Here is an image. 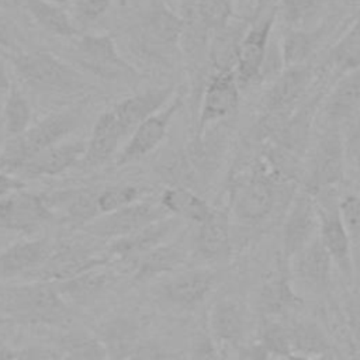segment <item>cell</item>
I'll list each match as a JSON object with an SVG mask.
<instances>
[{
	"label": "cell",
	"mask_w": 360,
	"mask_h": 360,
	"mask_svg": "<svg viewBox=\"0 0 360 360\" xmlns=\"http://www.w3.org/2000/svg\"><path fill=\"white\" fill-rule=\"evenodd\" d=\"M0 312L21 325L62 328L72 322L69 302L49 281H27L1 291Z\"/></svg>",
	"instance_id": "1"
},
{
	"label": "cell",
	"mask_w": 360,
	"mask_h": 360,
	"mask_svg": "<svg viewBox=\"0 0 360 360\" xmlns=\"http://www.w3.org/2000/svg\"><path fill=\"white\" fill-rule=\"evenodd\" d=\"M274 166L250 167L249 173L238 179L231 190V210L235 221L242 226L257 228L267 222L284 200L287 180Z\"/></svg>",
	"instance_id": "2"
},
{
	"label": "cell",
	"mask_w": 360,
	"mask_h": 360,
	"mask_svg": "<svg viewBox=\"0 0 360 360\" xmlns=\"http://www.w3.org/2000/svg\"><path fill=\"white\" fill-rule=\"evenodd\" d=\"M79 122V110H65L31 124L24 132L10 136L4 143L0 153V167L15 173L28 159L62 142L68 134L77 128Z\"/></svg>",
	"instance_id": "3"
},
{
	"label": "cell",
	"mask_w": 360,
	"mask_h": 360,
	"mask_svg": "<svg viewBox=\"0 0 360 360\" xmlns=\"http://www.w3.org/2000/svg\"><path fill=\"white\" fill-rule=\"evenodd\" d=\"M11 63L20 80L38 93L69 94L86 86L73 66L49 52H18Z\"/></svg>",
	"instance_id": "4"
},
{
	"label": "cell",
	"mask_w": 360,
	"mask_h": 360,
	"mask_svg": "<svg viewBox=\"0 0 360 360\" xmlns=\"http://www.w3.org/2000/svg\"><path fill=\"white\" fill-rule=\"evenodd\" d=\"M345 165L343 135L336 125H330L316 142L304 190L314 197L333 190L343 180Z\"/></svg>",
	"instance_id": "5"
},
{
	"label": "cell",
	"mask_w": 360,
	"mask_h": 360,
	"mask_svg": "<svg viewBox=\"0 0 360 360\" xmlns=\"http://www.w3.org/2000/svg\"><path fill=\"white\" fill-rule=\"evenodd\" d=\"M107 252L96 250L80 242H55L45 262L30 276L28 281L58 283L86 270L110 263Z\"/></svg>",
	"instance_id": "6"
},
{
	"label": "cell",
	"mask_w": 360,
	"mask_h": 360,
	"mask_svg": "<svg viewBox=\"0 0 360 360\" xmlns=\"http://www.w3.org/2000/svg\"><path fill=\"white\" fill-rule=\"evenodd\" d=\"M321 214L318 200L308 191L295 194L285 211L281 225L283 253L291 259L319 235Z\"/></svg>",
	"instance_id": "7"
},
{
	"label": "cell",
	"mask_w": 360,
	"mask_h": 360,
	"mask_svg": "<svg viewBox=\"0 0 360 360\" xmlns=\"http://www.w3.org/2000/svg\"><path fill=\"white\" fill-rule=\"evenodd\" d=\"M170 214L162 204L136 201L117 211L103 214L83 226V231L91 236L114 240L128 236L152 222L163 219Z\"/></svg>",
	"instance_id": "8"
},
{
	"label": "cell",
	"mask_w": 360,
	"mask_h": 360,
	"mask_svg": "<svg viewBox=\"0 0 360 360\" xmlns=\"http://www.w3.org/2000/svg\"><path fill=\"white\" fill-rule=\"evenodd\" d=\"M75 55L80 65L104 79L132 77L134 68L121 58L108 35H83L75 41Z\"/></svg>",
	"instance_id": "9"
},
{
	"label": "cell",
	"mask_w": 360,
	"mask_h": 360,
	"mask_svg": "<svg viewBox=\"0 0 360 360\" xmlns=\"http://www.w3.org/2000/svg\"><path fill=\"white\" fill-rule=\"evenodd\" d=\"M217 280V274L208 269L183 270L159 283L156 295L170 307L193 309L205 301Z\"/></svg>",
	"instance_id": "10"
},
{
	"label": "cell",
	"mask_w": 360,
	"mask_h": 360,
	"mask_svg": "<svg viewBox=\"0 0 360 360\" xmlns=\"http://www.w3.org/2000/svg\"><path fill=\"white\" fill-rule=\"evenodd\" d=\"M53 211L44 195L24 190L0 198V228L32 233L49 222Z\"/></svg>",
	"instance_id": "11"
},
{
	"label": "cell",
	"mask_w": 360,
	"mask_h": 360,
	"mask_svg": "<svg viewBox=\"0 0 360 360\" xmlns=\"http://www.w3.org/2000/svg\"><path fill=\"white\" fill-rule=\"evenodd\" d=\"M181 107V98L176 97L160 111L142 121L129 135L118 155L115 156L117 166L134 163L150 153L166 136L173 117Z\"/></svg>",
	"instance_id": "12"
},
{
	"label": "cell",
	"mask_w": 360,
	"mask_h": 360,
	"mask_svg": "<svg viewBox=\"0 0 360 360\" xmlns=\"http://www.w3.org/2000/svg\"><path fill=\"white\" fill-rule=\"evenodd\" d=\"M276 15L277 11L273 10L266 18L255 24L238 44L235 53V75L239 84H250L260 79L266 65L269 39Z\"/></svg>",
	"instance_id": "13"
},
{
	"label": "cell",
	"mask_w": 360,
	"mask_h": 360,
	"mask_svg": "<svg viewBox=\"0 0 360 360\" xmlns=\"http://www.w3.org/2000/svg\"><path fill=\"white\" fill-rule=\"evenodd\" d=\"M314 79L311 65L287 66L267 90L263 98L264 112L269 120H280L295 103L301 100Z\"/></svg>",
	"instance_id": "14"
},
{
	"label": "cell",
	"mask_w": 360,
	"mask_h": 360,
	"mask_svg": "<svg viewBox=\"0 0 360 360\" xmlns=\"http://www.w3.org/2000/svg\"><path fill=\"white\" fill-rule=\"evenodd\" d=\"M180 218L169 215L128 236L110 240L105 252L111 260L132 262L150 249L170 240V238L180 228Z\"/></svg>",
	"instance_id": "15"
},
{
	"label": "cell",
	"mask_w": 360,
	"mask_h": 360,
	"mask_svg": "<svg viewBox=\"0 0 360 360\" xmlns=\"http://www.w3.org/2000/svg\"><path fill=\"white\" fill-rule=\"evenodd\" d=\"M291 259L294 284H300L311 294H322L328 290L333 262L321 242L319 235Z\"/></svg>",
	"instance_id": "16"
},
{
	"label": "cell",
	"mask_w": 360,
	"mask_h": 360,
	"mask_svg": "<svg viewBox=\"0 0 360 360\" xmlns=\"http://www.w3.org/2000/svg\"><path fill=\"white\" fill-rule=\"evenodd\" d=\"M239 101V83L235 70L225 68L215 73L204 91L200 117L198 131L215 121H219L235 111Z\"/></svg>",
	"instance_id": "17"
},
{
	"label": "cell",
	"mask_w": 360,
	"mask_h": 360,
	"mask_svg": "<svg viewBox=\"0 0 360 360\" xmlns=\"http://www.w3.org/2000/svg\"><path fill=\"white\" fill-rule=\"evenodd\" d=\"M191 249L205 262L226 260L232 253L231 217L226 211L212 210L211 215L197 225Z\"/></svg>",
	"instance_id": "18"
},
{
	"label": "cell",
	"mask_w": 360,
	"mask_h": 360,
	"mask_svg": "<svg viewBox=\"0 0 360 360\" xmlns=\"http://www.w3.org/2000/svg\"><path fill=\"white\" fill-rule=\"evenodd\" d=\"M208 332L219 347L238 349L248 332V314L243 304L231 297L218 300L208 315Z\"/></svg>",
	"instance_id": "19"
},
{
	"label": "cell",
	"mask_w": 360,
	"mask_h": 360,
	"mask_svg": "<svg viewBox=\"0 0 360 360\" xmlns=\"http://www.w3.org/2000/svg\"><path fill=\"white\" fill-rule=\"evenodd\" d=\"M55 240L35 238L18 240L0 252V281L30 276L45 262Z\"/></svg>",
	"instance_id": "20"
},
{
	"label": "cell",
	"mask_w": 360,
	"mask_h": 360,
	"mask_svg": "<svg viewBox=\"0 0 360 360\" xmlns=\"http://www.w3.org/2000/svg\"><path fill=\"white\" fill-rule=\"evenodd\" d=\"M319 204V202H318ZM321 226L319 239L329 253L333 264L339 269L343 277L353 278V257H352V239L340 219L338 202L321 205Z\"/></svg>",
	"instance_id": "21"
},
{
	"label": "cell",
	"mask_w": 360,
	"mask_h": 360,
	"mask_svg": "<svg viewBox=\"0 0 360 360\" xmlns=\"http://www.w3.org/2000/svg\"><path fill=\"white\" fill-rule=\"evenodd\" d=\"M287 271H276L263 281L259 292V309L263 319H290L301 307L302 298L295 291Z\"/></svg>",
	"instance_id": "22"
},
{
	"label": "cell",
	"mask_w": 360,
	"mask_h": 360,
	"mask_svg": "<svg viewBox=\"0 0 360 360\" xmlns=\"http://www.w3.org/2000/svg\"><path fill=\"white\" fill-rule=\"evenodd\" d=\"M84 150L83 141L59 142L28 159L15 173L24 179L56 176L82 162Z\"/></svg>",
	"instance_id": "23"
},
{
	"label": "cell",
	"mask_w": 360,
	"mask_h": 360,
	"mask_svg": "<svg viewBox=\"0 0 360 360\" xmlns=\"http://www.w3.org/2000/svg\"><path fill=\"white\" fill-rule=\"evenodd\" d=\"M125 134L118 124V120L111 110L103 112L96 121L90 139L86 143L83 155V165L87 167H97L108 162L112 156L118 155V148L125 139Z\"/></svg>",
	"instance_id": "24"
},
{
	"label": "cell",
	"mask_w": 360,
	"mask_h": 360,
	"mask_svg": "<svg viewBox=\"0 0 360 360\" xmlns=\"http://www.w3.org/2000/svg\"><path fill=\"white\" fill-rule=\"evenodd\" d=\"M173 87L149 89L142 93L129 96L112 107V111L121 125L125 136L129 138L132 131L148 117L160 111L163 104L170 98Z\"/></svg>",
	"instance_id": "25"
},
{
	"label": "cell",
	"mask_w": 360,
	"mask_h": 360,
	"mask_svg": "<svg viewBox=\"0 0 360 360\" xmlns=\"http://www.w3.org/2000/svg\"><path fill=\"white\" fill-rule=\"evenodd\" d=\"M187 260L186 246L180 242L167 240L132 260L134 278L148 281L179 270Z\"/></svg>",
	"instance_id": "26"
},
{
	"label": "cell",
	"mask_w": 360,
	"mask_h": 360,
	"mask_svg": "<svg viewBox=\"0 0 360 360\" xmlns=\"http://www.w3.org/2000/svg\"><path fill=\"white\" fill-rule=\"evenodd\" d=\"M98 339L105 347L108 360H129L141 343L139 325L128 316H115L100 325Z\"/></svg>",
	"instance_id": "27"
},
{
	"label": "cell",
	"mask_w": 360,
	"mask_h": 360,
	"mask_svg": "<svg viewBox=\"0 0 360 360\" xmlns=\"http://www.w3.org/2000/svg\"><path fill=\"white\" fill-rule=\"evenodd\" d=\"M114 283V276L111 270L105 266H98L86 270L75 277L63 281L53 283L59 294L68 301L79 305L89 304L104 294L105 290Z\"/></svg>",
	"instance_id": "28"
},
{
	"label": "cell",
	"mask_w": 360,
	"mask_h": 360,
	"mask_svg": "<svg viewBox=\"0 0 360 360\" xmlns=\"http://www.w3.org/2000/svg\"><path fill=\"white\" fill-rule=\"evenodd\" d=\"M360 108V68L340 75L325 101V117L330 125L347 122Z\"/></svg>",
	"instance_id": "29"
},
{
	"label": "cell",
	"mask_w": 360,
	"mask_h": 360,
	"mask_svg": "<svg viewBox=\"0 0 360 360\" xmlns=\"http://www.w3.org/2000/svg\"><path fill=\"white\" fill-rule=\"evenodd\" d=\"M48 205L65 211L66 219L75 225H87L100 217L97 208V191L91 190H66L52 195H44Z\"/></svg>",
	"instance_id": "30"
},
{
	"label": "cell",
	"mask_w": 360,
	"mask_h": 360,
	"mask_svg": "<svg viewBox=\"0 0 360 360\" xmlns=\"http://www.w3.org/2000/svg\"><path fill=\"white\" fill-rule=\"evenodd\" d=\"M160 204L170 215L191 221L197 225L204 222L214 210L197 193L184 186L166 188L160 197Z\"/></svg>",
	"instance_id": "31"
},
{
	"label": "cell",
	"mask_w": 360,
	"mask_h": 360,
	"mask_svg": "<svg viewBox=\"0 0 360 360\" xmlns=\"http://www.w3.org/2000/svg\"><path fill=\"white\" fill-rule=\"evenodd\" d=\"M20 4L42 30L59 37L77 34L72 17L60 4L48 0H20Z\"/></svg>",
	"instance_id": "32"
},
{
	"label": "cell",
	"mask_w": 360,
	"mask_h": 360,
	"mask_svg": "<svg viewBox=\"0 0 360 360\" xmlns=\"http://www.w3.org/2000/svg\"><path fill=\"white\" fill-rule=\"evenodd\" d=\"M291 353L325 357L329 350V340L325 330L309 319H288Z\"/></svg>",
	"instance_id": "33"
},
{
	"label": "cell",
	"mask_w": 360,
	"mask_h": 360,
	"mask_svg": "<svg viewBox=\"0 0 360 360\" xmlns=\"http://www.w3.org/2000/svg\"><path fill=\"white\" fill-rule=\"evenodd\" d=\"M56 349L63 360H108L98 336L83 330L62 333L56 339Z\"/></svg>",
	"instance_id": "34"
},
{
	"label": "cell",
	"mask_w": 360,
	"mask_h": 360,
	"mask_svg": "<svg viewBox=\"0 0 360 360\" xmlns=\"http://www.w3.org/2000/svg\"><path fill=\"white\" fill-rule=\"evenodd\" d=\"M322 35V28H291L287 31L281 45V58L285 68L305 63V60L315 52Z\"/></svg>",
	"instance_id": "35"
},
{
	"label": "cell",
	"mask_w": 360,
	"mask_h": 360,
	"mask_svg": "<svg viewBox=\"0 0 360 360\" xmlns=\"http://www.w3.org/2000/svg\"><path fill=\"white\" fill-rule=\"evenodd\" d=\"M328 60L339 76L360 68V17L332 46Z\"/></svg>",
	"instance_id": "36"
},
{
	"label": "cell",
	"mask_w": 360,
	"mask_h": 360,
	"mask_svg": "<svg viewBox=\"0 0 360 360\" xmlns=\"http://www.w3.org/2000/svg\"><path fill=\"white\" fill-rule=\"evenodd\" d=\"M3 117L6 131L10 136L24 132L31 125V105L22 91L14 84L7 90Z\"/></svg>",
	"instance_id": "37"
},
{
	"label": "cell",
	"mask_w": 360,
	"mask_h": 360,
	"mask_svg": "<svg viewBox=\"0 0 360 360\" xmlns=\"http://www.w3.org/2000/svg\"><path fill=\"white\" fill-rule=\"evenodd\" d=\"M271 356L287 357L291 354L288 319H263L260 340Z\"/></svg>",
	"instance_id": "38"
},
{
	"label": "cell",
	"mask_w": 360,
	"mask_h": 360,
	"mask_svg": "<svg viewBox=\"0 0 360 360\" xmlns=\"http://www.w3.org/2000/svg\"><path fill=\"white\" fill-rule=\"evenodd\" d=\"M143 191L135 186H115L97 193V208L100 215L117 211L139 201Z\"/></svg>",
	"instance_id": "39"
},
{
	"label": "cell",
	"mask_w": 360,
	"mask_h": 360,
	"mask_svg": "<svg viewBox=\"0 0 360 360\" xmlns=\"http://www.w3.org/2000/svg\"><path fill=\"white\" fill-rule=\"evenodd\" d=\"M325 0H281V15L292 28H302L321 11Z\"/></svg>",
	"instance_id": "40"
},
{
	"label": "cell",
	"mask_w": 360,
	"mask_h": 360,
	"mask_svg": "<svg viewBox=\"0 0 360 360\" xmlns=\"http://www.w3.org/2000/svg\"><path fill=\"white\" fill-rule=\"evenodd\" d=\"M181 31V21L167 10H158L148 20V32L163 44L174 42Z\"/></svg>",
	"instance_id": "41"
},
{
	"label": "cell",
	"mask_w": 360,
	"mask_h": 360,
	"mask_svg": "<svg viewBox=\"0 0 360 360\" xmlns=\"http://www.w3.org/2000/svg\"><path fill=\"white\" fill-rule=\"evenodd\" d=\"M197 11L207 28L221 30L229 21L232 7L229 0H198Z\"/></svg>",
	"instance_id": "42"
},
{
	"label": "cell",
	"mask_w": 360,
	"mask_h": 360,
	"mask_svg": "<svg viewBox=\"0 0 360 360\" xmlns=\"http://www.w3.org/2000/svg\"><path fill=\"white\" fill-rule=\"evenodd\" d=\"M338 210L350 239L360 242V197L352 193L342 195Z\"/></svg>",
	"instance_id": "43"
},
{
	"label": "cell",
	"mask_w": 360,
	"mask_h": 360,
	"mask_svg": "<svg viewBox=\"0 0 360 360\" xmlns=\"http://www.w3.org/2000/svg\"><path fill=\"white\" fill-rule=\"evenodd\" d=\"M346 162L360 167V108L347 121L343 135Z\"/></svg>",
	"instance_id": "44"
},
{
	"label": "cell",
	"mask_w": 360,
	"mask_h": 360,
	"mask_svg": "<svg viewBox=\"0 0 360 360\" xmlns=\"http://www.w3.org/2000/svg\"><path fill=\"white\" fill-rule=\"evenodd\" d=\"M191 360H224L221 347L212 339L208 329L195 332L191 346Z\"/></svg>",
	"instance_id": "45"
},
{
	"label": "cell",
	"mask_w": 360,
	"mask_h": 360,
	"mask_svg": "<svg viewBox=\"0 0 360 360\" xmlns=\"http://www.w3.org/2000/svg\"><path fill=\"white\" fill-rule=\"evenodd\" d=\"M72 3L76 20L93 22L108 10L111 0H72Z\"/></svg>",
	"instance_id": "46"
},
{
	"label": "cell",
	"mask_w": 360,
	"mask_h": 360,
	"mask_svg": "<svg viewBox=\"0 0 360 360\" xmlns=\"http://www.w3.org/2000/svg\"><path fill=\"white\" fill-rule=\"evenodd\" d=\"M235 350L236 353L233 360H269L271 357V354L260 342L242 343Z\"/></svg>",
	"instance_id": "47"
},
{
	"label": "cell",
	"mask_w": 360,
	"mask_h": 360,
	"mask_svg": "<svg viewBox=\"0 0 360 360\" xmlns=\"http://www.w3.org/2000/svg\"><path fill=\"white\" fill-rule=\"evenodd\" d=\"M17 37L14 21L0 13V46H13Z\"/></svg>",
	"instance_id": "48"
},
{
	"label": "cell",
	"mask_w": 360,
	"mask_h": 360,
	"mask_svg": "<svg viewBox=\"0 0 360 360\" xmlns=\"http://www.w3.org/2000/svg\"><path fill=\"white\" fill-rule=\"evenodd\" d=\"M25 187H27L25 181H22L20 177L10 176L7 173L0 172V198L6 197L14 191L24 190Z\"/></svg>",
	"instance_id": "49"
},
{
	"label": "cell",
	"mask_w": 360,
	"mask_h": 360,
	"mask_svg": "<svg viewBox=\"0 0 360 360\" xmlns=\"http://www.w3.org/2000/svg\"><path fill=\"white\" fill-rule=\"evenodd\" d=\"M21 360H63L59 353L51 352L42 347H27L25 350L20 352Z\"/></svg>",
	"instance_id": "50"
},
{
	"label": "cell",
	"mask_w": 360,
	"mask_h": 360,
	"mask_svg": "<svg viewBox=\"0 0 360 360\" xmlns=\"http://www.w3.org/2000/svg\"><path fill=\"white\" fill-rule=\"evenodd\" d=\"M350 325L356 335V339L360 342V295L353 300L350 307Z\"/></svg>",
	"instance_id": "51"
},
{
	"label": "cell",
	"mask_w": 360,
	"mask_h": 360,
	"mask_svg": "<svg viewBox=\"0 0 360 360\" xmlns=\"http://www.w3.org/2000/svg\"><path fill=\"white\" fill-rule=\"evenodd\" d=\"M18 356L17 352H14L0 336V360H13Z\"/></svg>",
	"instance_id": "52"
},
{
	"label": "cell",
	"mask_w": 360,
	"mask_h": 360,
	"mask_svg": "<svg viewBox=\"0 0 360 360\" xmlns=\"http://www.w3.org/2000/svg\"><path fill=\"white\" fill-rule=\"evenodd\" d=\"M285 360H325V357H311V356H304V354L291 353L290 356L285 357Z\"/></svg>",
	"instance_id": "53"
},
{
	"label": "cell",
	"mask_w": 360,
	"mask_h": 360,
	"mask_svg": "<svg viewBox=\"0 0 360 360\" xmlns=\"http://www.w3.org/2000/svg\"><path fill=\"white\" fill-rule=\"evenodd\" d=\"M48 1H52V3H56V4H63V3H66L69 0H48Z\"/></svg>",
	"instance_id": "54"
},
{
	"label": "cell",
	"mask_w": 360,
	"mask_h": 360,
	"mask_svg": "<svg viewBox=\"0 0 360 360\" xmlns=\"http://www.w3.org/2000/svg\"><path fill=\"white\" fill-rule=\"evenodd\" d=\"M118 3L124 7V6H127V4H128V0H118Z\"/></svg>",
	"instance_id": "55"
},
{
	"label": "cell",
	"mask_w": 360,
	"mask_h": 360,
	"mask_svg": "<svg viewBox=\"0 0 360 360\" xmlns=\"http://www.w3.org/2000/svg\"><path fill=\"white\" fill-rule=\"evenodd\" d=\"M13 360H21V359H20V353H18V356H17L15 359H13Z\"/></svg>",
	"instance_id": "56"
},
{
	"label": "cell",
	"mask_w": 360,
	"mask_h": 360,
	"mask_svg": "<svg viewBox=\"0 0 360 360\" xmlns=\"http://www.w3.org/2000/svg\"><path fill=\"white\" fill-rule=\"evenodd\" d=\"M1 4H3V0H0V6H1Z\"/></svg>",
	"instance_id": "57"
},
{
	"label": "cell",
	"mask_w": 360,
	"mask_h": 360,
	"mask_svg": "<svg viewBox=\"0 0 360 360\" xmlns=\"http://www.w3.org/2000/svg\"><path fill=\"white\" fill-rule=\"evenodd\" d=\"M239 1H243V0H239Z\"/></svg>",
	"instance_id": "58"
}]
</instances>
